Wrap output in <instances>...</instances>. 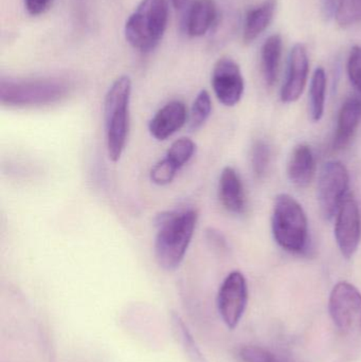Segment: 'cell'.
<instances>
[{
    "label": "cell",
    "mask_w": 361,
    "mask_h": 362,
    "mask_svg": "<svg viewBox=\"0 0 361 362\" xmlns=\"http://www.w3.org/2000/svg\"><path fill=\"white\" fill-rule=\"evenodd\" d=\"M241 362H284L266 349L256 346H244L237 351Z\"/></svg>",
    "instance_id": "obj_25"
},
{
    "label": "cell",
    "mask_w": 361,
    "mask_h": 362,
    "mask_svg": "<svg viewBox=\"0 0 361 362\" xmlns=\"http://www.w3.org/2000/svg\"><path fill=\"white\" fill-rule=\"evenodd\" d=\"M271 158V152L268 144L264 140L254 142L251 150V167L256 177L263 178L266 175Z\"/></svg>",
    "instance_id": "obj_23"
},
{
    "label": "cell",
    "mask_w": 361,
    "mask_h": 362,
    "mask_svg": "<svg viewBox=\"0 0 361 362\" xmlns=\"http://www.w3.org/2000/svg\"><path fill=\"white\" fill-rule=\"evenodd\" d=\"M131 80L122 76L108 89L104 100L106 146L110 160L117 163L122 156L129 129V103Z\"/></svg>",
    "instance_id": "obj_4"
},
{
    "label": "cell",
    "mask_w": 361,
    "mask_h": 362,
    "mask_svg": "<svg viewBox=\"0 0 361 362\" xmlns=\"http://www.w3.org/2000/svg\"><path fill=\"white\" fill-rule=\"evenodd\" d=\"M277 10V0H264L254 8L248 11L244 23V42H254L259 37L273 21Z\"/></svg>",
    "instance_id": "obj_17"
},
{
    "label": "cell",
    "mask_w": 361,
    "mask_h": 362,
    "mask_svg": "<svg viewBox=\"0 0 361 362\" xmlns=\"http://www.w3.org/2000/svg\"><path fill=\"white\" fill-rule=\"evenodd\" d=\"M248 303L247 281L242 272L226 276L218 293V308L225 325L235 329L243 318Z\"/></svg>",
    "instance_id": "obj_8"
},
{
    "label": "cell",
    "mask_w": 361,
    "mask_h": 362,
    "mask_svg": "<svg viewBox=\"0 0 361 362\" xmlns=\"http://www.w3.org/2000/svg\"><path fill=\"white\" fill-rule=\"evenodd\" d=\"M326 74L319 67L314 72L309 87V114L314 122H319L326 110Z\"/></svg>",
    "instance_id": "obj_19"
},
{
    "label": "cell",
    "mask_w": 361,
    "mask_h": 362,
    "mask_svg": "<svg viewBox=\"0 0 361 362\" xmlns=\"http://www.w3.org/2000/svg\"><path fill=\"white\" fill-rule=\"evenodd\" d=\"M199 215L193 209L167 211L157 215L154 250L157 263L163 269H177L194 235Z\"/></svg>",
    "instance_id": "obj_1"
},
{
    "label": "cell",
    "mask_w": 361,
    "mask_h": 362,
    "mask_svg": "<svg viewBox=\"0 0 361 362\" xmlns=\"http://www.w3.org/2000/svg\"><path fill=\"white\" fill-rule=\"evenodd\" d=\"M271 230L277 244L292 255H304L309 248V221L298 200L288 194L276 197Z\"/></svg>",
    "instance_id": "obj_2"
},
{
    "label": "cell",
    "mask_w": 361,
    "mask_h": 362,
    "mask_svg": "<svg viewBox=\"0 0 361 362\" xmlns=\"http://www.w3.org/2000/svg\"><path fill=\"white\" fill-rule=\"evenodd\" d=\"M283 40L279 34L269 36L261 50V66H262L263 78L267 86H273L277 82L281 64Z\"/></svg>",
    "instance_id": "obj_18"
},
{
    "label": "cell",
    "mask_w": 361,
    "mask_h": 362,
    "mask_svg": "<svg viewBox=\"0 0 361 362\" xmlns=\"http://www.w3.org/2000/svg\"><path fill=\"white\" fill-rule=\"evenodd\" d=\"M218 197L223 206L233 214H242L246 208V195L243 182L233 168L222 171L218 183Z\"/></svg>",
    "instance_id": "obj_15"
},
{
    "label": "cell",
    "mask_w": 361,
    "mask_h": 362,
    "mask_svg": "<svg viewBox=\"0 0 361 362\" xmlns=\"http://www.w3.org/2000/svg\"><path fill=\"white\" fill-rule=\"evenodd\" d=\"M335 217L337 245L343 257L350 259L358 250L361 240V215L357 202L348 196Z\"/></svg>",
    "instance_id": "obj_9"
},
{
    "label": "cell",
    "mask_w": 361,
    "mask_h": 362,
    "mask_svg": "<svg viewBox=\"0 0 361 362\" xmlns=\"http://www.w3.org/2000/svg\"><path fill=\"white\" fill-rule=\"evenodd\" d=\"M167 23V0H141L125 23V38L136 50L150 52L160 44Z\"/></svg>",
    "instance_id": "obj_3"
},
{
    "label": "cell",
    "mask_w": 361,
    "mask_h": 362,
    "mask_svg": "<svg viewBox=\"0 0 361 362\" xmlns=\"http://www.w3.org/2000/svg\"><path fill=\"white\" fill-rule=\"evenodd\" d=\"M350 175L341 161H329L321 168L318 180V204L320 212L326 221L336 216L341 204L348 197Z\"/></svg>",
    "instance_id": "obj_6"
},
{
    "label": "cell",
    "mask_w": 361,
    "mask_h": 362,
    "mask_svg": "<svg viewBox=\"0 0 361 362\" xmlns=\"http://www.w3.org/2000/svg\"><path fill=\"white\" fill-rule=\"evenodd\" d=\"M207 240L213 248L218 249V250H226V238L218 230L210 229L209 231H207Z\"/></svg>",
    "instance_id": "obj_29"
},
{
    "label": "cell",
    "mask_w": 361,
    "mask_h": 362,
    "mask_svg": "<svg viewBox=\"0 0 361 362\" xmlns=\"http://www.w3.org/2000/svg\"><path fill=\"white\" fill-rule=\"evenodd\" d=\"M316 160L311 146L298 144L290 155L288 165V180L292 185L304 187L315 176Z\"/></svg>",
    "instance_id": "obj_16"
},
{
    "label": "cell",
    "mask_w": 361,
    "mask_h": 362,
    "mask_svg": "<svg viewBox=\"0 0 361 362\" xmlns=\"http://www.w3.org/2000/svg\"><path fill=\"white\" fill-rule=\"evenodd\" d=\"M212 112V101L207 90H201L193 102L192 108L188 117L189 129L197 131L207 122Z\"/></svg>",
    "instance_id": "obj_20"
},
{
    "label": "cell",
    "mask_w": 361,
    "mask_h": 362,
    "mask_svg": "<svg viewBox=\"0 0 361 362\" xmlns=\"http://www.w3.org/2000/svg\"><path fill=\"white\" fill-rule=\"evenodd\" d=\"M329 312L343 333L361 335V293L349 282H339L331 291Z\"/></svg>",
    "instance_id": "obj_7"
},
{
    "label": "cell",
    "mask_w": 361,
    "mask_h": 362,
    "mask_svg": "<svg viewBox=\"0 0 361 362\" xmlns=\"http://www.w3.org/2000/svg\"><path fill=\"white\" fill-rule=\"evenodd\" d=\"M179 169L165 157L150 170V180L157 185H167L173 181Z\"/></svg>",
    "instance_id": "obj_26"
},
{
    "label": "cell",
    "mask_w": 361,
    "mask_h": 362,
    "mask_svg": "<svg viewBox=\"0 0 361 362\" xmlns=\"http://www.w3.org/2000/svg\"><path fill=\"white\" fill-rule=\"evenodd\" d=\"M53 0H23L25 10L32 16L44 14L52 6Z\"/></svg>",
    "instance_id": "obj_28"
},
{
    "label": "cell",
    "mask_w": 361,
    "mask_h": 362,
    "mask_svg": "<svg viewBox=\"0 0 361 362\" xmlns=\"http://www.w3.org/2000/svg\"><path fill=\"white\" fill-rule=\"evenodd\" d=\"M337 23L345 28L361 23V0H337Z\"/></svg>",
    "instance_id": "obj_22"
},
{
    "label": "cell",
    "mask_w": 361,
    "mask_h": 362,
    "mask_svg": "<svg viewBox=\"0 0 361 362\" xmlns=\"http://www.w3.org/2000/svg\"><path fill=\"white\" fill-rule=\"evenodd\" d=\"M172 322H173L174 332H175L177 337L179 338L182 348L184 349L186 353H188L189 357L192 359V361L205 362V358H203V355H201L199 349L197 348L192 335H191L190 332L187 329L184 321L180 319V317L174 316L173 319H172Z\"/></svg>",
    "instance_id": "obj_24"
},
{
    "label": "cell",
    "mask_w": 361,
    "mask_h": 362,
    "mask_svg": "<svg viewBox=\"0 0 361 362\" xmlns=\"http://www.w3.org/2000/svg\"><path fill=\"white\" fill-rule=\"evenodd\" d=\"M170 1L173 4L174 8H182V6H186L188 0H170Z\"/></svg>",
    "instance_id": "obj_31"
},
{
    "label": "cell",
    "mask_w": 361,
    "mask_h": 362,
    "mask_svg": "<svg viewBox=\"0 0 361 362\" xmlns=\"http://www.w3.org/2000/svg\"><path fill=\"white\" fill-rule=\"evenodd\" d=\"M309 62L307 49L297 44L290 52L288 76L281 89V100L284 103H294L302 95L309 78Z\"/></svg>",
    "instance_id": "obj_11"
},
{
    "label": "cell",
    "mask_w": 361,
    "mask_h": 362,
    "mask_svg": "<svg viewBox=\"0 0 361 362\" xmlns=\"http://www.w3.org/2000/svg\"><path fill=\"white\" fill-rule=\"evenodd\" d=\"M188 110L182 102H170L160 108L150 121L148 129L150 135L158 141L167 140L188 122Z\"/></svg>",
    "instance_id": "obj_12"
},
{
    "label": "cell",
    "mask_w": 361,
    "mask_h": 362,
    "mask_svg": "<svg viewBox=\"0 0 361 362\" xmlns=\"http://www.w3.org/2000/svg\"><path fill=\"white\" fill-rule=\"evenodd\" d=\"M195 151H196V144L192 140L186 137L180 138L170 146L167 158L180 170L192 159Z\"/></svg>",
    "instance_id": "obj_21"
},
{
    "label": "cell",
    "mask_w": 361,
    "mask_h": 362,
    "mask_svg": "<svg viewBox=\"0 0 361 362\" xmlns=\"http://www.w3.org/2000/svg\"><path fill=\"white\" fill-rule=\"evenodd\" d=\"M336 6L337 0H324V8L326 10L328 14H331L333 11V6Z\"/></svg>",
    "instance_id": "obj_30"
},
{
    "label": "cell",
    "mask_w": 361,
    "mask_h": 362,
    "mask_svg": "<svg viewBox=\"0 0 361 362\" xmlns=\"http://www.w3.org/2000/svg\"><path fill=\"white\" fill-rule=\"evenodd\" d=\"M216 17L218 8L214 0H193L184 15V32L190 37H201L211 29Z\"/></svg>",
    "instance_id": "obj_13"
},
{
    "label": "cell",
    "mask_w": 361,
    "mask_h": 362,
    "mask_svg": "<svg viewBox=\"0 0 361 362\" xmlns=\"http://www.w3.org/2000/svg\"><path fill=\"white\" fill-rule=\"evenodd\" d=\"M348 76L354 88L361 95V47L354 46L348 59Z\"/></svg>",
    "instance_id": "obj_27"
},
{
    "label": "cell",
    "mask_w": 361,
    "mask_h": 362,
    "mask_svg": "<svg viewBox=\"0 0 361 362\" xmlns=\"http://www.w3.org/2000/svg\"><path fill=\"white\" fill-rule=\"evenodd\" d=\"M68 90L67 83L57 78L1 81L2 103L35 105L61 99Z\"/></svg>",
    "instance_id": "obj_5"
},
{
    "label": "cell",
    "mask_w": 361,
    "mask_h": 362,
    "mask_svg": "<svg viewBox=\"0 0 361 362\" xmlns=\"http://www.w3.org/2000/svg\"><path fill=\"white\" fill-rule=\"evenodd\" d=\"M361 122V99L351 97L343 104L337 119L336 133L333 146L335 150H343L353 139Z\"/></svg>",
    "instance_id": "obj_14"
},
{
    "label": "cell",
    "mask_w": 361,
    "mask_h": 362,
    "mask_svg": "<svg viewBox=\"0 0 361 362\" xmlns=\"http://www.w3.org/2000/svg\"><path fill=\"white\" fill-rule=\"evenodd\" d=\"M211 84L218 101L227 107L237 105L245 90L241 68L230 57L218 59L212 71Z\"/></svg>",
    "instance_id": "obj_10"
}]
</instances>
